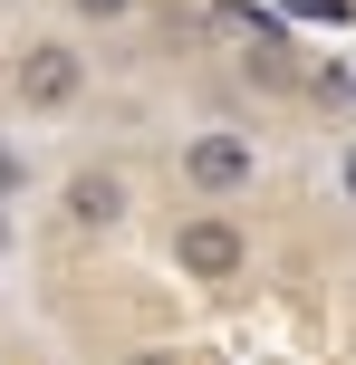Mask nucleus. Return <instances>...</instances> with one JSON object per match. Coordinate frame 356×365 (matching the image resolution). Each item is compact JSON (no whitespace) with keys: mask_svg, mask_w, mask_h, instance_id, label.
<instances>
[{"mask_svg":"<svg viewBox=\"0 0 356 365\" xmlns=\"http://www.w3.org/2000/svg\"><path fill=\"white\" fill-rule=\"evenodd\" d=\"M87 87H96V58L77 48V29H29L10 48V106L39 115V125H49V115H77Z\"/></svg>","mask_w":356,"mask_h":365,"instance_id":"1","label":"nucleus"},{"mask_svg":"<svg viewBox=\"0 0 356 365\" xmlns=\"http://www.w3.org/2000/svg\"><path fill=\"white\" fill-rule=\"evenodd\" d=\"M173 182H183L193 202H250V182H260V135L250 125H193L183 145H173Z\"/></svg>","mask_w":356,"mask_h":365,"instance_id":"2","label":"nucleus"},{"mask_svg":"<svg viewBox=\"0 0 356 365\" xmlns=\"http://www.w3.org/2000/svg\"><path fill=\"white\" fill-rule=\"evenodd\" d=\"M164 250H173V269H183L193 289H231V279H250V221H241V212H212V202H203V212H183V221H173V240H164Z\"/></svg>","mask_w":356,"mask_h":365,"instance_id":"3","label":"nucleus"},{"mask_svg":"<svg viewBox=\"0 0 356 365\" xmlns=\"http://www.w3.org/2000/svg\"><path fill=\"white\" fill-rule=\"evenodd\" d=\"M126 221H135V182H126V164L87 154V164L58 173V231H77V240H116Z\"/></svg>","mask_w":356,"mask_h":365,"instance_id":"4","label":"nucleus"},{"mask_svg":"<svg viewBox=\"0 0 356 365\" xmlns=\"http://www.w3.org/2000/svg\"><path fill=\"white\" fill-rule=\"evenodd\" d=\"M58 10H68V29L87 38V29H126V19L145 10V0H58Z\"/></svg>","mask_w":356,"mask_h":365,"instance_id":"5","label":"nucleus"},{"mask_svg":"<svg viewBox=\"0 0 356 365\" xmlns=\"http://www.w3.org/2000/svg\"><path fill=\"white\" fill-rule=\"evenodd\" d=\"M116 365H193L183 346H135V356H116Z\"/></svg>","mask_w":356,"mask_h":365,"instance_id":"6","label":"nucleus"},{"mask_svg":"<svg viewBox=\"0 0 356 365\" xmlns=\"http://www.w3.org/2000/svg\"><path fill=\"white\" fill-rule=\"evenodd\" d=\"M0 10H19V0H0Z\"/></svg>","mask_w":356,"mask_h":365,"instance_id":"7","label":"nucleus"}]
</instances>
